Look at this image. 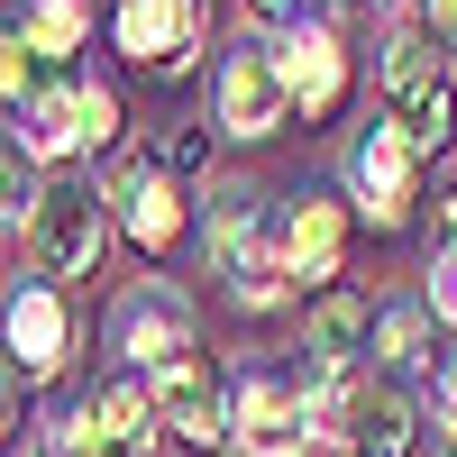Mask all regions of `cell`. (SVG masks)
Returning a JSON list of instances; mask_svg holds the SVG:
<instances>
[{
    "instance_id": "obj_1",
    "label": "cell",
    "mask_w": 457,
    "mask_h": 457,
    "mask_svg": "<svg viewBox=\"0 0 457 457\" xmlns=\"http://www.w3.org/2000/svg\"><path fill=\"white\" fill-rule=\"evenodd\" d=\"M28 247H37V265L46 275H92L101 265V247H110V193H92V183H55L46 193V211L28 220Z\"/></svg>"
},
{
    "instance_id": "obj_4",
    "label": "cell",
    "mask_w": 457,
    "mask_h": 457,
    "mask_svg": "<svg viewBox=\"0 0 457 457\" xmlns=\"http://www.w3.org/2000/svg\"><path fill=\"white\" fill-rule=\"evenodd\" d=\"M293 120V83H284V55L275 46H238L220 64V129L238 137H275Z\"/></svg>"
},
{
    "instance_id": "obj_25",
    "label": "cell",
    "mask_w": 457,
    "mask_h": 457,
    "mask_svg": "<svg viewBox=\"0 0 457 457\" xmlns=\"http://www.w3.org/2000/svg\"><path fill=\"white\" fill-rule=\"evenodd\" d=\"M448 411H457V366H448Z\"/></svg>"
},
{
    "instance_id": "obj_23",
    "label": "cell",
    "mask_w": 457,
    "mask_h": 457,
    "mask_svg": "<svg viewBox=\"0 0 457 457\" xmlns=\"http://www.w3.org/2000/svg\"><path fill=\"white\" fill-rule=\"evenodd\" d=\"M312 457H375V448H357V439H312Z\"/></svg>"
},
{
    "instance_id": "obj_19",
    "label": "cell",
    "mask_w": 457,
    "mask_h": 457,
    "mask_svg": "<svg viewBox=\"0 0 457 457\" xmlns=\"http://www.w3.org/2000/svg\"><path fill=\"white\" fill-rule=\"evenodd\" d=\"M83 137H92V146H110V137H120V101H110L101 83L83 92Z\"/></svg>"
},
{
    "instance_id": "obj_20",
    "label": "cell",
    "mask_w": 457,
    "mask_h": 457,
    "mask_svg": "<svg viewBox=\"0 0 457 457\" xmlns=\"http://www.w3.org/2000/svg\"><path fill=\"white\" fill-rule=\"evenodd\" d=\"M430 312L457 320V247H439V265H430Z\"/></svg>"
},
{
    "instance_id": "obj_24",
    "label": "cell",
    "mask_w": 457,
    "mask_h": 457,
    "mask_svg": "<svg viewBox=\"0 0 457 457\" xmlns=\"http://www.w3.org/2000/svg\"><path fill=\"white\" fill-rule=\"evenodd\" d=\"M247 10H256V19H293L302 0H247Z\"/></svg>"
},
{
    "instance_id": "obj_22",
    "label": "cell",
    "mask_w": 457,
    "mask_h": 457,
    "mask_svg": "<svg viewBox=\"0 0 457 457\" xmlns=\"http://www.w3.org/2000/svg\"><path fill=\"white\" fill-rule=\"evenodd\" d=\"M439 247H457V183H439Z\"/></svg>"
},
{
    "instance_id": "obj_10",
    "label": "cell",
    "mask_w": 457,
    "mask_h": 457,
    "mask_svg": "<svg viewBox=\"0 0 457 457\" xmlns=\"http://www.w3.org/2000/svg\"><path fill=\"white\" fill-rule=\"evenodd\" d=\"M64 348H73L64 302H55L46 284H28V293L10 302V375H55V366H64Z\"/></svg>"
},
{
    "instance_id": "obj_15",
    "label": "cell",
    "mask_w": 457,
    "mask_h": 457,
    "mask_svg": "<svg viewBox=\"0 0 457 457\" xmlns=\"http://www.w3.org/2000/svg\"><path fill=\"white\" fill-rule=\"evenodd\" d=\"M10 28H19L46 64H55V55H73V46H83V0H28Z\"/></svg>"
},
{
    "instance_id": "obj_3",
    "label": "cell",
    "mask_w": 457,
    "mask_h": 457,
    "mask_svg": "<svg viewBox=\"0 0 457 457\" xmlns=\"http://www.w3.org/2000/svg\"><path fill=\"white\" fill-rule=\"evenodd\" d=\"M156 403H165V421H174V439H193V448H211V439H228V375H220V357L211 348H174L165 366H156Z\"/></svg>"
},
{
    "instance_id": "obj_2",
    "label": "cell",
    "mask_w": 457,
    "mask_h": 457,
    "mask_svg": "<svg viewBox=\"0 0 457 457\" xmlns=\"http://www.w3.org/2000/svg\"><path fill=\"white\" fill-rule=\"evenodd\" d=\"M320 439V411H312V385L293 375H256L238 394V457H312Z\"/></svg>"
},
{
    "instance_id": "obj_17",
    "label": "cell",
    "mask_w": 457,
    "mask_h": 457,
    "mask_svg": "<svg viewBox=\"0 0 457 457\" xmlns=\"http://www.w3.org/2000/svg\"><path fill=\"white\" fill-rule=\"evenodd\" d=\"M394 120L411 129V146H421V156H430V146H448V129H457V83L439 73V83H430V92H411Z\"/></svg>"
},
{
    "instance_id": "obj_9",
    "label": "cell",
    "mask_w": 457,
    "mask_h": 457,
    "mask_svg": "<svg viewBox=\"0 0 457 457\" xmlns=\"http://www.w3.org/2000/svg\"><path fill=\"white\" fill-rule=\"evenodd\" d=\"M338 256H348V211H338V193H302L284 211V265L312 284V275H338Z\"/></svg>"
},
{
    "instance_id": "obj_11",
    "label": "cell",
    "mask_w": 457,
    "mask_h": 457,
    "mask_svg": "<svg viewBox=\"0 0 457 457\" xmlns=\"http://www.w3.org/2000/svg\"><path fill=\"white\" fill-rule=\"evenodd\" d=\"M110 338H120L129 357H146V366H165L174 348H193V320H183V302H174L165 284H137V293L120 302V329H110Z\"/></svg>"
},
{
    "instance_id": "obj_26",
    "label": "cell",
    "mask_w": 457,
    "mask_h": 457,
    "mask_svg": "<svg viewBox=\"0 0 457 457\" xmlns=\"http://www.w3.org/2000/svg\"><path fill=\"white\" fill-rule=\"evenodd\" d=\"M439 457H457V439H448V448H439Z\"/></svg>"
},
{
    "instance_id": "obj_13",
    "label": "cell",
    "mask_w": 457,
    "mask_h": 457,
    "mask_svg": "<svg viewBox=\"0 0 457 457\" xmlns=\"http://www.w3.org/2000/svg\"><path fill=\"white\" fill-rule=\"evenodd\" d=\"M83 92L92 83H46L19 110V146H28V156H73V146H92L83 137Z\"/></svg>"
},
{
    "instance_id": "obj_14",
    "label": "cell",
    "mask_w": 457,
    "mask_h": 457,
    "mask_svg": "<svg viewBox=\"0 0 457 457\" xmlns=\"http://www.w3.org/2000/svg\"><path fill=\"white\" fill-rule=\"evenodd\" d=\"M101 421H110V439H120L129 457H146V439H156V421H165V403H156V385H137V375H120V385H101Z\"/></svg>"
},
{
    "instance_id": "obj_12",
    "label": "cell",
    "mask_w": 457,
    "mask_h": 457,
    "mask_svg": "<svg viewBox=\"0 0 457 457\" xmlns=\"http://www.w3.org/2000/svg\"><path fill=\"white\" fill-rule=\"evenodd\" d=\"M375 320H385V312H375L366 293L329 284V293L312 302V366H338V375H348V357L366 348V329H375Z\"/></svg>"
},
{
    "instance_id": "obj_8",
    "label": "cell",
    "mask_w": 457,
    "mask_h": 457,
    "mask_svg": "<svg viewBox=\"0 0 457 457\" xmlns=\"http://www.w3.org/2000/svg\"><path fill=\"white\" fill-rule=\"evenodd\" d=\"M284 83H293V110H312V120H329L338 101H348V46H338V28H293L284 37Z\"/></svg>"
},
{
    "instance_id": "obj_6",
    "label": "cell",
    "mask_w": 457,
    "mask_h": 457,
    "mask_svg": "<svg viewBox=\"0 0 457 457\" xmlns=\"http://www.w3.org/2000/svg\"><path fill=\"white\" fill-rule=\"evenodd\" d=\"M202 46V0H120V55L129 64H183Z\"/></svg>"
},
{
    "instance_id": "obj_5",
    "label": "cell",
    "mask_w": 457,
    "mask_h": 457,
    "mask_svg": "<svg viewBox=\"0 0 457 457\" xmlns=\"http://www.w3.org/2000/svg\"><path fill=\"white\" fill-rule=\"evenodd\" d=\"M411 165H421L411 129L394 120V110H375V129L357 137V202L385 220V228H403V220H411Z\"/></svg>"
},
{
    "instance_id": "obj_18",
    "label": "cell",
    "mask_w": 457,
    "mask_h": 457,
    "mask_svg": "<svg viewBox=\"0 0 457 457\" xmlns=\"http://www.w3.org/2000/svg\"><path fill=\"white\" fill-rule=\"evenodd\" d=\"M375 348H385V366H421V312L411 302H385V320H375Z\"/></svg>"
},
{
    "instance_id": "obj_16",
    "label": "cell",
    "mask_w": 457,
    "mask_h": 457,
    "mask_svg": "<svg viewBox=\"0 0 457 457\" xmlns=\"http://www.w3.org/2000/svg\"><path fill=\"white\" fill-rule=\"evenodd\" d=\"M430 83H439V37H430V28L394 37V55H385V101L403 110L411 92H430Z\"/></svg>"
},
{
    "instance_id": "obj_21",
    "label": "cell",
    "mask_w": 457,
    "mask_h": 457,
    "mask_svg": "<svg viewBox=\"0 0 457 457\" xmlns=\"http://www.w3.org/2000/svg\"><path fill=\"white\" fill-rule=\"evenodd\" d=\"M421 28L439 37V46H457V0H421Z\"/></svg>"
},
{
    "instance_id": "obj_7",
    "label": "cell",
    "mask_w": 457,
    "mask_h": 457,
    "mask_svg": "<svg viewBox=\"0 0 457 457\" xmlns=\"http://www.w3.org/2000/svg\"><path fill=\"white\" fill-rule=\"evenodd\" d=\"M110 211H120V228H129L146 256H165L174 228H183V202H174V183H165L156 156H129V165H120V183H110Z\"/></svg>"
}]
</instances>
